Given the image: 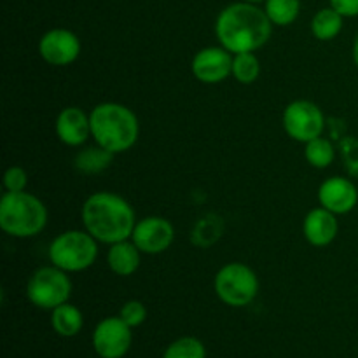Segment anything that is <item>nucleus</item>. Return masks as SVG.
<instances>
[{
	"mask_svg": "<svg viewBox=\"0 0 358 358\" xmlns=\"http://www.w3.org/2000/svg\"><path fill=\"white\" fill-rule=\"evenodd\" d=\"M339 231L338 215L331 210L318 206L308 212L303 222V234L310 245L317 248H324L336 240Z\"/></svg>",
	"mask_w": 358,
	"mask_h": 358,
	"instance_id": "obj_15",
	"label": "nucleus"
},
{
	"mask_svg": "<svg viewBox=\"0 0 358 358\" xmlns=\"http://www.w3.org/2000/svg\"><path fill=\"white\" fill-rule=\"evenodd\" d=\"M79 37L69 28H52L38 41V55L52 66H66L80 55Z\"/></svg>",
	"mask_w": 358,
	"mask_h": 358,
	"instance_id": "obj_11",
	"label": "nucleus"
},
{
	"mask_svg": "<svg viewBox=\"0 0 358 358\" xmlns=\"http://www.w3.org/2000/svg\"><path fill=\"white\" fill-rule=\"evenodd\" d=\"M273 27L264 9L241 0L220 10L215 20V35L220 45L233 55L255 52L269 41Z\"/></svg>",
	"mask_w": 358,
	"mask_h": 358,
	"instance_id": "obj_1",
	"label": "nucleus"
},
{
	"mask_svg": "<svg viewBox=\"0 0 358 358\" xmlns=\"http://www.w3.org/2000/svg\"><path fill=\"white\" fill-rule=\"evenodd\" d=\"M304 157L308 163L318 170H325L331 166L336 159V149L334 143L325 136H318V138L311 140V142L304 143Z\"/></svg>",
	"mask_w": 358,
	"mask_h": 358,
	"instance_id": "obj_20",
	"label": "nucleus"
},
{
	"mask_svg": "<svg viewBox=\"0 0 358 358\" xmlns=\"http://www.w3.org/2000/svg\"><path fill=\"white\" fill-rule=\"evenodd\" d=\"M119 317H121L131 329L140 327V325L147 320V308L145 304L140 303V301L136 299L128 301V303L122 304L121 311H119Z\"/></svg>",
	"mask_w": 358,
	"mask_h": 358,
	"instance_id": "obj_25",
	"label": "nucleus"
},
{
	"mask_svg": "<svg viewBox=\"0 0 358 358\" xmlns=\"http://www.w3.org/2000/svg\"><path fill=\"white\" fill-rule=\"evenodd\" d=\"M142 252L133 241L124 240L110 245L107 252V264L117 276H131L138 271Z\"/></svg>",
	"mask_w": 358,
	"mask_h": 358,
	"instance_id": "obj_16",
	"label": "nucleus"
},
{
	"mask_svg": "<svg viewBox=\"0 0 358 358\" xmlns=\"http://www.w3.org/2000/svg\"><path fill=\"white\" fill-rule=\"evenodd\" d=\"M84 229L98 240V243L114 245L129 240L136 226V215L129 201L115 192L100 191L91 194L84 201L83 212Z\"/></svg>",
	"mask_w": 358,
	"mask_h": 358,
	"instance_id": "obj_2",
	"label": "nucleus"
},
{
	"mask_svg": "<svg viewBox=\"0 0 358 358\" xmlns=\"http://www.w3.org/2000/svg\"><path fill=\"white\" fill-rule=\"evenodd\" d=\"M93 348L101 358H122L131 348V327L121 317H107L94 327Z\"/></svg>",
	"mask_w": 358,
	"mask_h": 358,
	"instance_id": "obj_9",
	"label": "nucleus"
},
{
	"mask_svg": "<svg viewBox=\"0 0 358 358\" xmlns=\"http://www.w3.org/2000/svg\"><path fill=\"white\" fill-rule=\"evenodd\" d=\"M91 136L96 145L108 152L122 154L131 149L140 136V122L135 112L122 103L105 101L90 114Z\"/></svg>",
	"mask_w": 358,
	"mask_h": 358,
	"instance_id": "obj_3",
	"label": "nucleus"
},
{
	"mask_svg": "<svg viewBox=\"0 0 358 358\" xmlns=\"http://www.w3.org/2000/svg\"><path fill=\"white\" fill-rule=\"evenodd\" d=\"M191 70L203 84H219L233 76V52L220 48H203L192 58Z\"/></svg>",
	"mask_w": 358,
	"mask_h": 358,
	"instance_id": "obj_12",
	"label": "nucleus"
},
{
	"mask_svg": "<svg viewBox=\"0 0 358 358\" xmlns=\"http://www.w3.org/2000/svg\"><path fill=\"white\" fill-rule=\"evenodd\" d=\"M219 236L220 222L219 220H213V215H208L196 226L194 233H192V241H194L196 245H199V247H208V245H212Z\"/></svg>",
	"mask_w": 358,
	"mask_h": 358,
	"instance_id": "obj_24",
	"label": "nucleus"
},
{
	"mask_svg": "<svg viewBox=\"0 0 358 358\" xmlns=\"http://www.w3.org/2000/svg\"><path fill=\"white\" fill-rule=\"evenodd\" d=\"M343 149H345L346 170H348L350 175H353V177H358V142L353 138H348L343 143Z\"/></svg>",
	"mask_w": 358,
	"mask_h": 358,
	"instance_id": "obj_27",
	"label": "nucleus"
},
{
	"mask_svg": "<svg viewBox=\"0 0 358 358\" xmlns=\"http://www.w3.org/2000/svg\"><path fill=\"white\" fill-rule=\"evenodd\" d=\"M84 317L73 304L65 303L51 311V327L62 338H73L83 331Z\"/></svg>",
	"mask_w": 358,
	"mask_h": 358,
	"instance_id": "obj_17",
	"label": "nucleus"
},
{
	"mask_svg": "<svg viewBox=\"0 0 358 358\" xmlns=\"http://www.w3.org/2000/svg\"><path fill=\"white\" fill-rule=\"evenodd\" d=\"M343 21H345V16H341L334 7H324L315 13L313 20H311V34L322 42L334 41L341 34Z\"/></svg>",
	"mask_w": 358,
	"mask_h": 358,
	"instance_id": "obj_18",
	"label": "nucleus"
},
{
	"mask_svg": "<svg viewBox=\"0 0 358 358\" xmlns=\"http://www.w3.org/2000/svg\"><path fill=\"white\" fill-rule=\"evenodd\" d=\"M266 14L276 27H289L299 17L301 0H266Z\"/></svg>",
	"mask_w": 358,
	"mask_h": 358,
	"instance_id": "obj_21",
	"label": "nucleus"
},
{
	"mask_svg": "<svg viewBox=\"0 0 358 358\" xmlns=\"http://www.w3.org/2000/svg\"><path fill=\"white\" fill-rule=\"evenodd\" d=\"M56 136L69 147H79L91 136L90 114L79 107H65L55 122Z\"/></svg>",
	"mask_w": 358,
	"mask_h": 358,
	"instance_id": "obj_14",
	"label": "nucleus"
},
{
	"mask_svg": "<svg viewBox=\"0 0 358 358\" xmlns=\"http://www.w3.org/2000/svg\"><path fill=\"white\" fill-rule=\"evenodd\" d=\"M72 296V282L69 273L56 266H42L30 276L27 285V297L34 306L52 311L69 303Z\"/></svg>",
	"mask_w": 358,
	"mask_h": 358,
	"instance_id": "obj_7",
	"label": "nucleus"
},
{
	"mask_svg": "<svg viewBox=\"0 0 358 358\" xmlns=\"http://www.w3.org/2000/svg\"><path fill=\"white\" fill-rule=\"evenodd\" d=\"M352 55H353V62H355V65H357V69H358V35L355 37V42H353Z\"/></svg>",
	"mask_w": 358,
	"mask_h": 358,
	"instance_id": "obj_29",
	"label": "nucleus"
},
{
	"mask_svg": "<svg viewBox=\"0 0 358 358\" xmlns=\"http://www.w3.org/2000/svg\"><path fill=\"white\" fill-rule=\"evenodd\" d=\"M215 294L231 308H245L254 303L259 294V278L250 266L243 262H229L217 271Z\"/></svg>",
	"mask_w": 358,
	"mask_h": 358,
	"instance_id": "obj_6",
	"label": "nucleus"
},
{
	"mask_svg": "<svg viewBox=\"0 0 358 358\" xmlns=\"http://www.w3.org/2000/svg\"><path fill=\"white\" fill-rule=\"evenodd\" d=\"M331 7H334L341 16L358 17V0H329Z\"/></svg>",
	"mask_w": 358,
	"mask_h": 358,
	"instance_id": "obj_28",
	"label": "nucleus"
},
{
	"mask_svg": "<svg viewBox=\"0 0 358 358\" xmlns=\"http://www.w3.org/2000/svg\"><path fill=\"white\" fill-rule=\"evenodd\" d=\"M243 2H250V3H261V2H266V0H243Z\"/></svg>",
	"mask_w": 358,
	"mask_h": 358,
	"instance_id": "obj_30",
	"label": "nucleus"
},
{
	"mask_svg": "<svg viewBox=\"0 0 358 358\" xmlns=\"http://www.w3.org/2000/svg\"><path fill=\"white\" fill-rule=\"evenodd\" d=\"M175 240V227L164 217H145L133 229L131 241L142 254L157 255L166 252Z\"/></svg>",
	"mask_w": 358,
	"mask_h": 358,
	"instance_id": "obj_10",
	"label": "nucleus"
},
{
	"mask_svg": "<svg viewBox=\"0 0 358 358\" xmlns=\"http://www.w3.org/2000/svg\"><path fill=\"white\" fill-rule=\"evenodd\" d=\"M112 159H114V154L108 152L103 147H87V149L80 150L79 154L73 159V164H76L77 170L80 173L86 175H94L101 173L103 170H107L112 164Z\"/></svg>",
	"mask_w": 358,
	"mask_h": 358,
	"instance_id": "obj_19",
	"label": "nucleus"
},
{
	"mask_svg": "<svg viewBox=\"0 0 358 358\" xmlns=\"http://www.w3.org/2000/svg\"><path fill=\"white\" fill-rule=\"evenodd\" d=\"M98 259V240L86 229H72L58 234L49 245V261L66 273L90 269Z\"/></svg>",
	"mask_w": 358,
	"mask_h": 358,
	"instance_id": "obj_5",
	"label": "nucleus"
},
{
	"mask_svg": "<svg viewBox=\"0 0 358 358\" xmlns=\"http://www.w3.org/2000/svg\"><path fill=\"white\" fill-rule=\"evenodd\" d=\"M283 129L292 140L308 143L322 136L325 129V115L317 103L310 100H294L282 115Z\"/></svg>",
	"mask_w": 358,
	"mask_h": 358,
	"instance_id": "obj_8",
	"label": "nucleus"
},
{
	"mask_svg": "<svg viewBox=\"0 0 358 358\" xmlns=\"http://www.w3.org/2000/svg\"><path fill=\"white\" fill-rule=\"evenodd\" d=\"M261 76V63L254 52H240L233 56V77L241 84H252Z\"/></svg>",
	"mask_w": 358,
	"mask_h": 358,
	"instance_id": "obj_22",
	"label": "nucleus"
},
{
	"mask_svg": "<svg viewBox=\"0 0 358 358\" xmlns=\"http://www.w3.org/2000/svg\"><path fill=\"white\" fill-rule=\"evenodd\" d=\"M48 219L45 205L30 192H6L0 199V229L9 236H37L48 226Z\"/></svg>",
	"mask_w": 358,
	"mask_h": 358,
	"instance_id": "obj_4",
	"label": "nucleus"
},
{
	"mask_svg": "<svg viewBox=\"0 0 358 358\" xmlns=\"http://www.w3.org/2000/svg\"><path fill=\"white\" fill-rule=\"evenodd\" d=\"M318 201L336 215H345L357 206L358 189L350 178L329 177L318 189Z\"/></svg>",
	"mask_w": 358,
	"mask_h": 358,
	"instance_id": "obj_13",
	"label": "nucleus"
},
{
	"mask_svg": "<svg viewBox=\"0 0 358 358\" xmlns=\"http://www.w3.org/2000/svg\"><path fill=\"white\" fill-rule=\"evenodd\" d=\"M27 185H28V173L24 168L21 166L7 168L6 175H3V187H6L7 192L27 191Z\"/></svg>",
	"mask_w": 358,
	"mask_h": 358,
	"instance_id": "obj_26",
	"label": "nucleus"
},
{
	"mask_svg": "<svg viewBox=\"0 0 358 358\" xmlns=\"http://www.w3.org/2000/svg\"><path fill=\"white\" fill-rule=\"evenodd\" d=\"M163 358H206V348L199 339L185 336L171 343Z\"/></svg>",
	"mask_w": 358,
	"mask_h": 358,
	"instance_id": "obj_23",
	"label": "nucleus"
}]
</instances>
